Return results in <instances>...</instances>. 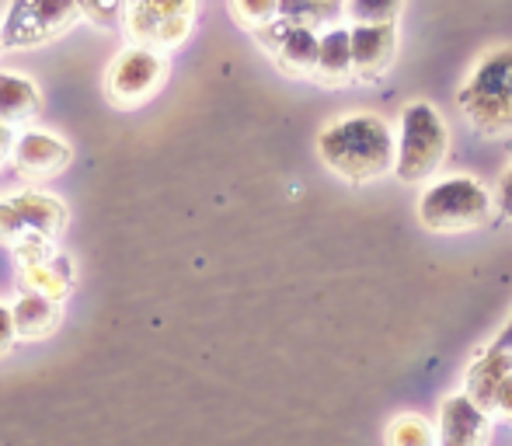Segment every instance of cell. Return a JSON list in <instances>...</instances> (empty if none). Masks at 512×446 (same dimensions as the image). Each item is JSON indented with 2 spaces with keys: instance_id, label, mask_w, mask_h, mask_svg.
Returning <instances> with one entry per match:
<instances>
[{
  "instance_id": "cell-14",
  "label": "cell",
  "mask_w": 512,
  "mask_h": 446,
  "mask_svg": "<svg viewBox=\"0 0 512 446\" xmlns=\"http://www.w3.org/2000/svg\"><path fill=\"white\" fill-rule=\"evenodd\" d=\"M512 370V352H502V349H492L488 345L471 366H467V398L488 415V405H492V394L495 387L502 384V377Z\"/></svg>"
},
{
  "instance_id": "cell-12",
  "label": "cell",
  "mask_w": 512,
  "mask_h": 446,
  "mask_svg": "<svg viewBox=\"0 0 512 446\" xmlns=\"http://www.w3.org/2000/svg\"><path fill=\"white\" fill-rule=\"evenodd\" d=\"M11 157L25 178H53V175H60V171H67V164L74 154H70V147L60 140V136L25 133L14 140Z\"/></svg>"
},
{
  "instance_id": "cell-26",
  "label": "cell",
  "mask_w": 512,
  "mask_h": 446,
  "mask_svg": "<svg viewBox=\"0 0 512 446\" xmlns=\"http://www.w3.org/2000/svg\"><path fill=\"white\" fill-rule=\"evenodd\" d=\"M492 349H502V352H512V318L502 325V332H499V338L492 342Z\"/></svg>"
},
{
  "instance_id": "cell-9",
  "label": "cell",
  "mask_w": 512,
  "mask_h": 446,
  "mask_svg": "<svg viewBox=\"0 0 512 446\" xmlns=\"http://www.w3.org/2000/svg\"><path fill=\"white\" fill-rule=\"evenodd\" d=\"M255 39L265 46V53L276 60V67L290 77H310L317 63V35L307 28H297L290 21L276 18L272 25H265L262 32H255Z\"/></svg>"
},
{
  "instance_id": "cell-4",
  "label": "cell",
  "mask_w": 512,
  "mask_h": 446,
  "mask_svg": "<svg viewBox=\"0 0 512 446\" xmlns=\"http://www.w3.org/2000/svg\"><path fill=\"white\" fill-rule=\"evenodd\" d=\"M418 223L432 234H464L492 220V192L471 175H450L432 182L418 196Z\"/></svg>"
},
{
  "instance_id": "cell-6",
  "label": "cell",
  "mask_w": 512,
  "mask_h": 446,
  "mask_svg": "<svg viewBox=\"0 0 512 446\" xmlns=\"http://www.w3.org/2000/svg\"><path fill=\"white\" fill-rule=\"evenodd\" d=\"M122 11H126V32L133 46L157 56L182 46L196 18V4H129Z\"/></svg>"
},
{
  "instance_id": "cell-25",
  "label": "cell",
  "mask_w": 512,
  "mask_h": 446,
  "mask_svg": "<svg viewBox=\"0 0 512 446\" xmlns=\"http://www.w3.org/2000/svg\"><path fill=\"white\" fill-rule=\"evenodd\" d=\"M14 345V321H11V307L0 304V356Z\"/></svg>"
},
{
  "instance_id": "cell-15",
  "label": "cell",
  "mask_w": 512,
  "mask_h": 446,
  "mask_svg": "<svg viewBox=\"0 0 512 446\" xmlns=\"http://www.w3.org/2000/svg\"><path fill=\"white\" fill-rule=\"evenodd\" d=\"M42 95L28 77L18 74H0V126L11 129L14 122H25L39 115Z\"/></svg>"
},
{
  "instance_id": "cell-20",
  "label": "cell",
  "mask_w": 512,
  "mask_h": 446,
  "mask_svg": "<svg viewBox=\"0 0 512 446\" xmlns=\"http://www.w3.org/2000/svg\"><path fill=\"white\" fill-rule=\"evenodd\" d=\"M405 11V4H345V14H349L356 25H398V14Z\"/></svg>"
},
{
  "instance_id": "cell-17",
  "label": "cell",
  "mask_w": 512,
  "mask_h": 446,
  "mask_svg": "<svg viewBox=\"0 0 512 446\" xmlns=\"http://www.w3.org/2000/svg\"><path fill=\"white\" fill-rule=\"evenodd\" d=\"M25 279H28V286H32V293H39V297L56 304V300L70 290V283H74V269H70V262L63 255H49L46 262L28 265Z\"/></svg>"
},
{
  "instance_id": "cell-10",
  "label": "cell",
  "mask_w": 512,
  "mask_h": 446,
  "mask_svg": "<svg viewBox=\"0 0 512 446\" xmlns=\"http://www.w3.org/2000/svg\"><path fill=\"white\" fill-rule=\"evenodd\" d=\"M352 81L373 84L398 60V25H352Z\"/></svg>"
},
{
  "instance_id": "cell-27",
  "label": "cell",
  "mask_w": 512,
  "mask_h": 446,
  "mask_svg": "<svg viewBox=\"0 0 512 446\" xmlns=\"http://www.w3.org/2000/svg\"><path fill=\"white\" fill-rule=\"evenodd\" d=\"M11 150H14V136H11V129L7 126H0V164L11 157Z\"/></svg>"
},
{
  "instance_id": "cell-13",
  "label": "cell",
  "mask_w": 512,
  "mask_h": 446,
  "mask_svg": "<svg viewBox=\"0 0 512 446\" xmlns=\"http://www.w3.org/2000/svg\"><path fill=\"white\" fill-rule=\"evenodd\" d=\"M310 81L328 84V88H338V84L352 81V42H349V28L335 25L324 35H317V63Z\"/></svg>"
},
{
  "instance_id": "cell-3",
  "label": "cell",
  "mask_w": 512,
  "mask_h": 446,
  "mask_svg": "<svg viewBox=\"0 0 512 446\" xmlns=\"http://www.w3.org/2000/svg\"><path fill=\"white\" fill-rule=\"evenodd\" d=\"M67 227V210L53 196L21 192L0 203V241L11 244L14 255L28 265L46 262L53 251V237Z\"/></svg>"
},
{
  "instance_id": "cell-8",
  "label": "cell",
  "mask_w": 512,
  "mask_h": 446,
  "mask_svg": "<svg viewBox=\"0 0 512 446\" xmlns=\"http://www.w3.org/2000/svg\"><path fill=\"white\" fill-rule=\"evenodd\" d=\"M164 84V56L129 46L119 60L108 67L105 91L119 109H136Z\"/></svg>"
},
{
  "instance_id": "cell-7",
  "label": "cell",
  "mask_w": 512,
  "mask_h": 446,
  "mask_svg": "<svg viewBox=\"0 0 512 446\" xmlns=\"http://www.w3.org/2000/svg\"><path fill=\"white\" fill-rule=\"evenodd\" d=\"M81 18V4H60V0H21L7 7L4 28H0V46H39L56 39Z\"/></svg>"
},
{
  "instance_id": "cell-5",
  "label": "cell",
  "mask_w": 512,
  "mask_h": 446,
  "mask_svg": "<svg viewBox=\"0 0 512 446\" xmlns=\"http://www.w3.org/2000/svg\"><path fill=\"white\" fill-rule=\"evenodd\" d=\"M450 154V129L429 102H411L401 112V133L394 136V175L405 185H422L443 168Z\"/></svg>"
},
{
  "instance_id": "cell-2",
  "label": "cell",
  "mask_w": 512,
  "mask_h": 446,
  "mask_svg": "<svg viewBox=\"0 0 512 446\" xmlns=\"http://www.w3.org/2000/svg\"><path fill=\"white\" fill-rule=\"evenodd\" d=\"M457 105L485 140L512 136V46H492L478 56L457 91Z\"/></svg>"
},
{
  "instance_id": "cell-18",
  "label": "cell",
  "mask_w": 512,
  "mask_h": 446,
  "mask_svg": "<svg viewBox=\"0 0 512 446\" xmlns=\"http://www.w3.org/2000/svg\"><path fill=\"white\" fill-rule=\"evenodd\" d=\"M384 446H436V429L422 415H394L384 429Z\"/></svg>"
},
{
  "instance_id": "cell-23",
  "label": "cell",
  "mask_w": 512,
  "mask_h": 446,
  "mask_svg": "<svg viewBox=\"0 0 512 446\" xmlns=\"http://www.w3.org/2000/svg\"><path fill=\"white\" fill-rule=\"evenodd\" d=\"M492 206L506 220H512V161H509V168L499 175V185H495V192H492Z\"/></svg>"
},
{
  "instance_id": "cell-1",
  "label": "cell",
  "mask_w": 512,
  "mask_h": 446,
  "mask_svg": "<svg viewBox=\"0 0 512 446\" xmlns=\"http://www.w3.org/2000/svg\"><path fill=\"white\" fill-rule=\"evenodd\" d=\"M317 157L352 185L377 182L394 171V129L377 112L342 115L317 133Z\"/></svg>"
},
{
  "instance_id": "cell-21",
  "label": "cell",
  "mask_w": 512,
  "mask_h": 446,
  "mask_svg": "<svg viewBox=\"0 0 512 446\" xmlns=\"http://www.w3.org/2000/svg\"><path fill=\"white\" fill-rule=\"evenodd\" d=\"M230 11H234V18L241 21L244 28H251V32H262L265 25H272V21L279 18V4H234Z\"/></svg>"
},
{
  "instance_id": "cell-24",
  "label": "cell",
  "mask_w": 512,
  "mask_h": 446,
  "mask_svg": "<svg viewBox=\"0 0 512 446\" xmlns=\"http://www.w3.org/2000/svg\"><path fill=\"white\" fill-rule=\"evenodd\" d=\"M81 14H88V18H98V25H102V28H112V21L122 14V4H84Z\"/></svg>"
},
{
  "instance_id": "cell-19",
  "label": "cell",
  "mask_w": 512,
  "mask_h": 446,
  "mask_svg": "<svg viewBox=\"0 0 512 446\" xmlns=\"http://www.w3.org/2000/svg\"><path fill=\"white\" fill-rule=\"evenodd\" d=\"M342 14H345V4H279V18L297 28H307V32H314V35L321 25H338Z\"/></svg>"
},
{
  "instance_id": "cell-22",
  "label": "cell",
  "mask_w": 512,
  "mask_h": 446,
  "mask_svg": "<svg viewBox=\"0 0 512 446\" xmlns=\"http://www.w3.org/2000/svg\"><path fill=\"white\" fill-rule=\"evenodd\" d=\"M488 415H499V419L512 422V370L502 377V384L495 387L492 405H488Z\"/></svg>"
},
{
  "instance_id": "cell-16",
  "label": "cell",
  "mask_w": 512,
  "mask_h": 446,
  "mask_svg": "<svg viewBox=\"0 0 512 446\" xmlns=\"http://www.w3.org/2000/svg\"><path fill=\"white\" fill-rule=\"evenodd\" d=\"M14 338H42L56 321V304L39 293H25L18 304L11 307Z\"/></svg>"
},
{
  "instance_id": "cell-11",
  "label": "cell",
  "mask_w": 512,
  "mask_h": 446,
  "mask_svg": "<svg viewBox=\"0 0 512 446\" xmlns=\"http://www.w3.org/2000/svg\"><path fill=\"white\" fill-rule=\"evenodd\" d=\"M488 440H492V419L464 391L443 398L436 446H488Z\"/></svg>"
}]
</instances>
